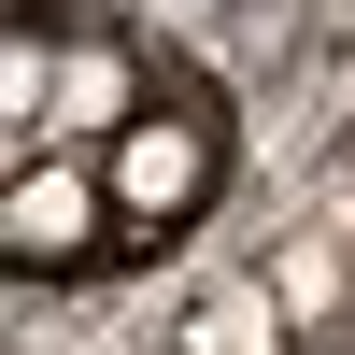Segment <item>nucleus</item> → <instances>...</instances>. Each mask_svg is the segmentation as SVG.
I'll use <instances>...</instances> for the list:
<instances>
[{"label": "nucleus", "mask_w": 355, "mask_h": 355, "mask_svg": "<svg viewBox=\"0 0 355 355\" xmlns=\"http://www.w3.org/2000/svg\"><path fill=\"white\" fill-rule=\"evenodd\" d=\"M100 185H114V227L142 242V227H185L199 199L227 185V142H214V114H199L185 85H157V100L100 142Z\"/></svg>", "instance_id": "obj_2"}, {"label": "nucleus", "mask_w": 355, "mask_h": 355, "mask_svg": "<svg viewBox=\"0 0 355 355\" xmlns=\"http://www.w3.org/2000/svg\"><path fill=\"white\" fill-rule=\"evenodd\" d=\"M128 227H114V185L100 157H15L0 171V256L15 270H85V256H114Z\"/></svg>", "instance_id": "obj_3"}, {"label": "nucleus", "mask_w": 355, "mask_h": 355, "mask_svg": "<svg viewBox=\"0 0 355 355\" xmlns=\"http://www.w3.org/2000/svg\"><path fill=\"white\" fill-rule=\"evenodd\" d=\"M157 100V57L114 15H0V171L15 157H100Z\"/></svg>", "instance_id": "obj_1"}]
</instances>
